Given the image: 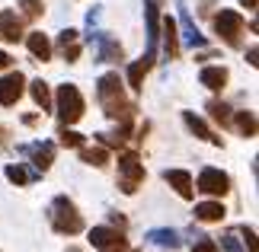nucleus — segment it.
Masks as SVG:
<instances>
[{"label":"nucleus","mask_w":259,"mask_h":252,"mask_svg":"<svg viewBox=\"0 0 259 252\" xmlns=\"http://www.w3.org/2000/svg\"><path fill=\"white\" fill-rule=\"evenodd\" d=\"M99 106H103V112L112 118V122H122V125H132L135 118V106L128 103L125 89H122V80H118V74H106L99 77Z\"/></svg>","instance_id":"nucleus-1"},{"label":"nucleus","mask_w":259,"mask_h":252,"mask_svg":"<svg viewBox=\"0 0 259 252\" xmlns=\"http://www.w3.org/2000/svg\"><path fill=\"white\" fill-rule=\"evenodd\" d=\"M231 125L240 131L243 137H256V115L253 112H237V118H231Z\"/></svg>","instance_id":"nucleus-16"},{"label":"nucleus","mask_w":259,"mask_h":252,"mask_svg":"<svg viewBox=\"0 0 259 252\" xmlns=\"http://www.w3.org/2000/svg\"><path fill=\"white\" fill-rule=\"evenodd\" d=\"M52 227H55V233H61V236H77L83 230V217L77 214L74 201L67 195L55 198V205H52Z\"/></svg>","instance_id":"nucleus-2"},{"label":"nucleus","mask_w":259,"mask_h":252,"mask_svg":"<svg viewBox=\"0 0 259 252\" xmlns=\"http://www.w3.org/2000/svg\"><path fill=\"white\" fill-rule=\"evenodd\" d=\"M99 252H128V239L118 233L112 243H106V246H99Z\"/></svg>","instance_id":"nucleus-25"},{"label":"nucleus","mask_w":259,"mask_h":252,"mask_svg":"<svg viewBox=\"0 0 259 252\" xmlns=\"http://www.w3.org/2000/svg\"><path fill=\"white\" fill-rule=\"evenodd\" d=\"M151 4H160V0H151Z\"/></svg>","instance_id":"nucleus-33"},{"label":"nucleus","mask_w":259,"mask_h":252,"mask_svg":"<svg viewBox=\"0 0 259 252\" xmlns=\"http://www.w3.org/2000/svg\"><path fill=\"white\" fill-rule=\"evenodd\" d=\"M23 38H26V45H29V52H32V58H38V61H48V58H52V42H48V35L29 32V35H23Z\"/></svg>","instance_id":"nucleus-14"},{"label":"nucleus","mask_w":259,"mask_h":252,"mask_svg":"<svg viewBox=\"0 0 259 252\" xmlns=\"http://www.w3.org/2000/svg\"><path fill=\"white\" fill-rule=\"evenodd\" d=\"M29 93H32V99L42 106V112H48V109H52V89H48L45 80H35V83L29 86Z\"/></svg>","instance_id":"nucleus-17"},{"label":"nucleus","mask_w":259,"mask_h":252,"mask_svg":"<svg viewBox=\"0 0 259 252\" xmlns=\"http://www.w3.org/2000/svg\"><path fill=\"white\" fill-rule=\"evenodd\" d=\"M61 144L64 147H83V134H77V131H61Z\"/></svg>","instance_id":"nucleus-26"},{"label":"nucleus","mask_w":259,"mask_h":252,"mask_svg":"<svg viewBox=\"0 0 259 252\" xmlns=\"http://www.w3.org/2000/svg\"><path fill=\"white\" fill-rule=\"evenodd\" d=\"M163 179H166V182H170L183 198H192V195H195V191H192V176H189L186 169H166Z\"/></svg>","instance_id":"nucleus-12"},{"label":"nucleus","mask_w":259,"mask_h":252,"mask_svg":"<svg viewBox=\"0 0 259 252\" xmlns=\"http://www.w3.org/2000/svg\"><path fill=\"white\" fill-rule=\"evenodd\" d=\"M10 64H13V58H10L7 52H0V70H7Z\"/></svg>","instance_id":"nucleus-30"},{"label":"nucleus","mask_w":259,"mask_h":252,"mask_svg":"<svg viewBox=\"0 0 259 252\" xmlns=\"http://www.w3.org/2000/svg\"><path fill=\"white\" fill-rule=\"evenodd\" d=\"M16 4L26 10V16H29V19H38V16L45 13V4H42V0H16Z\"/></svg>","instance_id":"nucleus-22"},{"label":"nucleus","mask_w":259,"mask_h":252,"mask_svg":"<svg viewBox=\"0 0 259 252\" xmlns=\"http://www.w3.org/2000/svg\"><path fill=\"white\" fill-rule=\"evenodd\" d=\"M61 55H64V61H77V58H80V42L64 45V48H61Z\"/></svg>","instance_id":"nucleus-27"},{"label":"nucleus","mask_w":259,"mask_h":252,"mask_svg":"<svg viewBox=\"0 0 259 252\" xmlns=\"http://www.w3.org/2000/svg\"><path fill=\"white\" fill-rule=\"evenodd\" d=\"M55 103H58V118H61L64 125H77L83 118V96H80V89H77L74 83H64V86H58V96H55Z\"/></svg>","instance_id":"nucleus-3"},{"label":"nucleus","mask_w":259,"mask_h":252,"mask_svg":"<svg viewBox=\"0 0 259 252\" xmlns=\"http://www.w3.org/2000/svg\"><path fill=\"white\" fill-rule=\"evenodd\" d=\"M214 29L227 45L237 48L240 45V35H243V16L237 13V10H221V13L214 16Z\"/></svg>","instance_id":"nucleus-5"},{"label":"nucleus","mask_w":259,"mask_h":252,"mask_svg":"<svg viewBox=\"0 0 259 252\" xmlns=\"http://www.w3.org/2000/svg\"><path fill=\"white\" fill-rule=\"evenodd\" d=\"M7 179H10V182H16V185H26L29 182V173H26L23 166H7Z\"/></svg>","instance_id":"nucleus-24"},{"label":"nucleus","mask_w":259,"mask_h":252,"mask_svg":"<svg viewBox=\"0 0 259 252\" xmlns=\"http://www.w3.org/2000/svg\"><path fill=\"white\" fill-rule=\"evenodd\" d=\"M192 252H218V243L214 239H198V243L192 246Z\"/></svg>","instance_id":"nucleus-28"},{"label":"nucleus","mask_w":259,"mask_h":252,"mask_svg":"<svg viewBox=\"0 0 259 252\" xmlns=\"http://www.w3.org/2000/svg\"><path fill=\"white\" fill-rule=\"evenodd\" d=\"M195 185H198L195 191H205V195L221 198V195H227V191H231V176L221 173V169H214V166H205L202 173H198Z\"/></svg>","instance_id":"nucleus-6"},{"label":"nucleus","mask_w":259,"mask_h":252,"mask_svg":"<svg viewBox=\"0 0 259 252\" xmlns=\"http://www.w3.org/2000/svg\"><path fill=\"white\" fill-rule=\"evenodd\" d=\"M144 182V163L138 160V154H122L118 157V185L125 195H135Z\"/></svg>","instance_id":"nucleus-4"},{"label":"nucleus","mask_w":259,"mask_h":252,"mask_svg":"<svg viewBox=\"0 0 259 252\" xmlns=\"http://www.w3.org/2000/svg\"><path fill=\"white\" fill-rule=\"evenodd\" d=\"M0 38H7V42H19V38H23V19H19L13 10H4V13H0Z\"/></svg>","instance_id":"nucleus-8"},{"label":"nucleus","mask_w":259,"mask_h":252,"mask_svg":"<svg viewBox=\"0 0 259 252\" xmlns=\"http://www.w3.org/2000/svg\"><path fill=\"white\" fill-rule=\"evenodd\" d=\"M151 239H154V243H160V246H179V239H176L173 230H154Z\"/></svg>","instance_id":"nucleus-23"},{"label":"nucleus","mask_w":259,"mask_h":252,"mask_svg":"<svg viewBox=\"0 0 259 252\" xmlns=\"http://www.w3.org/2000/svg\"><path fill=\"white\" fill-rule=\"evenodd\" d=\"M80 160L90 166H106L109 163V154L103 147H80Z\"/></svg>","instance_id":"nucleus-18"},{"label":"nucleus","mask_w":259,"mask_h":252,"mask_svg":"<svg viewBox=\"0 0 259 252\" xmlns=\"http://www.w3.org/2000/svg\"><path fill=\"white\" fill-rule=\"evenodd\" d=\"M227 67H205L202 74H198V80H202V86H208L211 93H221V89L227 86Z\"/></svg>","instance_id":"nucleus-11"},{"label":"nucleus","mask_w":259,"mask_h":252,"mask_svg":"<svg viewBox=\"0 0 259 252\" xmlns=\"http://www.w3.org/2000/svg\"><path fill=\"white\" fill-rule=\"evenodd\" d=\"M183 122H186V128L192 131V134H198L202 140H211V144H221V137H214V131L208 128L198 115H192V112H183Z\"/></svg>","instance_id":"nucleus-15"},{"label":"nucleus","mask_w":259,"mask_h":252,"mask_svg":"<svg viewBox=\"0 0 259 252\" xmlns=\"http://www.w3.org/2000/svg\"><path fill=\"white\" fill-rule=\"evenodd\" d=\"M240 233H243V243L250 246V252H256V233H253L250 227H240Z\"/></svg>","instance_id":"nucleus-29"},{"label":"nucleus","mask_w":259,"mask_h":252,"mask_svg":"<svg viewBox=\"0 0 259 252\" xmlns=\"http://www.w3.org/2000/svg\"><path fill=\"white\" fill-rule=\"evenodd\" d=\"M243 4H246V10H256V4H259V0H243Z\"/></svg>","instance_id":"nucleus-32"},{"label":"nucleus","mask_w":259,"mask_h":252,"mask_svg":"<svg viewBox=\"0 0 259 252\" xmlns=\"http://www.w3.org/2000/svg\"><path fill=\"white\" fill-rule=\"evenodd\" d=\"M163 55L170 58V61L179 58V29H176V19L173 16L163 19Z\"/></svg>","instance_id":"nucleus-10"},{"label":"nucleus","mask_w":259,"mask_h":252,"mask_svg":"<svg viewBox=\"0 0 259 252\" xmlns=\"http://www.w3.org/2000/svg\"><path fill=\"white\" fill-rule=\"evenodd\" d=\"M23 89H26V77L19 74V70L7 74L0 80V106H16V99L23 96Z\"/></svg>","instance_id":"nucleus-7"},{"label":"nucleus","mask_w":259,"mask_h":252,"mask_svg":"<svg viewBox=\"0 0 259 252\" xmlns=\"http://www.w3.org/2000/svg\"><path fill=\"white\" fill-rule=\"evenodd\" d=\"M52 160H55V147L52 144H45V147H35V154H32V163H35V169H45L52 166Z\"/></svg>","instance_id":"nucleus-19"},{"label":"nucleus","mask_w":259,"mask_h":252,"mask_svg":"<svg viewBox=\"0 0 259 252\" xmlns=\"http://www.w3.org/2000/svg\"><path fill=\"white\" fill-rule=\"evenodd\" d=\"M115 236H118V230H109V227H96V230H90V243H93L96 249H99V246H106V243H112Z\"/></svg>","instance_id":"nucleus-20"},{"label":"nucleus","mask_w":259,"mask_h":252,"mask_svg":"<svg viewBox=\"0 0 259 252\" xmlns=\"http://www.w3.org/2000/svg\"><path fill=\"white\" fill-rule=\"evenodd\" d=\"M224 205L221 201H205V205H195V220H202V224H218V220H224Z\"/></svg>","instance_id":"nucleus-13"},{"label":"nucleus","mask_w":259,"mask_h":252,"mask_svg":"<svg viewBox=\"0 0 259 252\" xmlns=\"http://www.w3.org/2000/svg\"><path fill=\"white\" fill-rule=\"evenodd\" d=\"M7 137H10V131L0 128V150H7Z\"/></svg>","instance_id":"nucleus-31"},{"label":"nucleus","mask_w":259,"mask_h":252,"mask_svg":"<svg viewBox=\"0 0 259 252\" xmlns=\"http://www.w3.org/2000/svg\"><path fill=\"white\" fill-rule=\"evenodd\" d=\"M208 112H211V118H214V122H221V125H231V109H227L224 103H211V106H208Z\"/></svg>","instance_id":"nucleus-21"},{"label":"nucleus","mask_w":259,"mask_h":252,"mask_svg":"<svg viewBox=\"0 0 259 252\" xmlns=\"http://www.w3.org/2000/svg\"><path fill=\"white\" fill-rule=\"evenodd\" d=\"M151 64H154V55H144L141 61H135L132 67H128V86H132L135 93L144 89V77L151 74Z\"/></svg>","instance_id":"nucleus-9"}]
</instances>
